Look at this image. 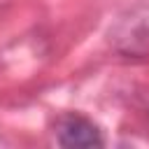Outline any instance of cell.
<instances>
[{
    "mask_svg": "<svg viewBox=\"0 0 149 149\" xmlns=\"http://www.w3.org/2000/svg\"><path fill=\"white\" fill-rule=\"evenodd\" d=\"M56 135L61 147H102V133L100 128L81 116V114H65L56 123Z\"/></svg>",
    "mask_w": 149,
    "mask_h": 149,
    "instance_id": "obj_1",
    "label": "cell"
}]
</instances>
